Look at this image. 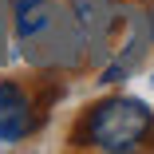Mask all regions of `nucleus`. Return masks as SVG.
Returning <instances> with one entry per match:
<instances>
[{"mask_svg": "<svg viewBox=\"0 0 154 154\" xmlns=\"http://www.w3.org/2000/svg\"><path fill=\"white\" fill-rule=\"evenodd\" d=\"M16 36L36 63H75L83 48V28L55 0H12Z\"/></svg>", "mask_w": 154, "mask_h": 154, "instance_id": "nucleus-1", "label": "nucleus"}, {"mask_svg": "<svg viewBox=\"0 0 154 154\" xmlns=\"http://www.w3.org/2000/svg\"><path fill=\"white\" fill-rule=\"evenodd\" d=\"M150 107L142 99H107L91 111V122H87V138L95 142L99 150H111V154H127L142 142V134L150 131Z\"/></svg>", "mask_w": 154, "mask_h": 154, "instance_id": "nucleus-2", "label": "nucleus"}, {"mask_svg": "<svg viewBox=\"0 0 154 154\" xmlns=\"http://www.w3.org/2000/svg\"><path fill=\"white\" fill-rule=\"evenodd\" d=\"M32 131V107L16 83H0V138H20Z\"/></svg>", "mask_w": 154, "mask_h": 154, "instance_id": "nucleus-3", "label": "nucleus"}, {"mask_svg": "<svg viewBox=\"0 0 154 154\" xmlns=\"http://www.w3.org/2000/svg\"><path fill=\"white\" fill-rule=\"evenodd\" d=\"M71 16L83 28V36L91 44H99L115 20V8H111V0H71Z\"/></svg>", "mask_w": 154, "mask_h": 154, "instance_id": "nucleus-4", "label": "nucleus"}]
</instances>
